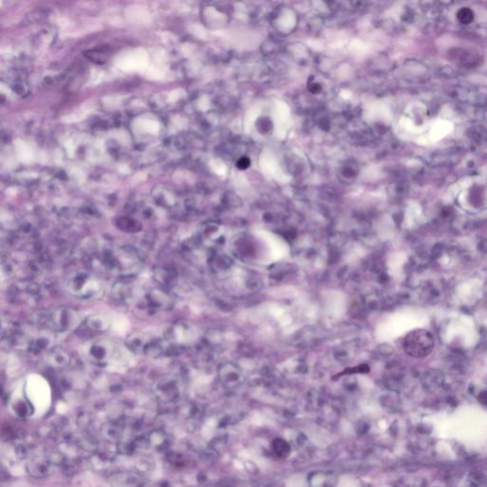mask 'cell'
<instances>
[{
  "mask_svg": "<svg viewBox=\"0 0 487 487\" xmlns=\"http://www.w3.org/2000/svg\"><path fill=\"white\" fill-rule=\"evenodd\" d=\"M174 306V299L162 288H151L139 293L135 301L136 310L153 315L158 312L169 311Z\"/></svg>",
  "mask_w": 487,
  "mask_h": 487,
  "instance_id": "6da1fadb",
  "label": "cell"
},
{
  "mask_svg": "<svg viewBox=\"0 0 487 487\" xmlns=\"http://www.w3.org/2000/svg\"><path fill=\"white\" fill-rule=\"evenodd\" d=\"M67 289L76 298L91 299L102 293V284L95 277L86 271L71 275L67 282Z\"/></svg>",
  "mask_w": 487,
  "mask_h": 487,
  "instance_id": "7a4b0ae2",
  "label": "cell"
},
{
  "mask_svg": "<svg viewBox=\"0 0 487 487\" xmlns=\"http://www.w3.org/2000/svg\"><path fill=\"white\" fill-rule=\"evenodd\" d=\"M83 322V315L78 310L59 307L49 311L46 328L55 332H67L78 328Z\"/></svg>",
  "mask_w": 487,
  "mask_h": 487,
  "instance_id": "3957f363",
  "label": "cell"
},
{
  "mask_svg": "<svg viewBox=\"0 0 487 487\" xmlns=\"http://www.w3.org/2000/svg\"><path fill=\"white\" fill-rule=\"evenodd\" d=\"M433 335L426 329H415L408 334L403 343L405 351L414 358H425L434 349Z\"/></svg>",
  "mask_w": 487,
  "mask_h": 487,
  "instance_id": "277c9868",
  "label": "cell"
},
{
  "mask_svg": "<svg viewBox=\"0 0 487 487\" xmlns=\"http://www.w3.org/2000/svg\"><path fill=\"white\" fill-rule=\"evenodd\" d=\"M155 393L163 403H175L180 398L181 394L179 379L174 376H166L161 378L155 384Z\"/></svg>",
  "mask_w": 487,
  "mask_h": 487,
  "instance_id": "5b68a950",
  "label": "cell"
},
{
  "mask_svg": "<svg viewBox=\"0 0 487 487\" xmlns=\"http://www.w3.org/2000/svg\"><path fill=\"white\" fill-rule=\"evenodd\" d=\"M114 351L115 346L111 342L99 340L89 345L87 349V356L89 361L96 365H107L113 359Z\"/></svg>",
  "mask_w": 487,
  "mask_h": 487,
  "instance_id": "8992f818",
  "label": "cell"
},
{
  "mask_svg": "<svg viewBox=\"0 0 487 487\" xmlns=\"http://www.w3.org/2000/svg\"><path fill=\"white\" fill-rule=\"evenodd\" d=\"M39 295L40 290L36 284L23 283L15 285L11 293V298L17 304L33 305L38 301Z\"/></svg>",
  "mask_w": 487,
  "mask_h": 487,
  "instance_id": "52a82bcc",
  "label": "cell"
},
{
  "mask_svg": "<svg viewBox=\"0 0 487 487\" xmlns=\"http://www.w3.org/2000/svg\"><path fill=\"white\" fill-rule=\"evenodd\" d=\"M146 479L140 471H118L110 475L109 482L114 486H140Z\"/></svg>",
  "mask_w": 487,
  "mask_h": 487,
  "instance_id": "ba28073f",
  "label": "cell"
},
{
  "mask_svg": "<svg viewBox=\"0 0 487 487\" xmlns=\"http://www.w3.org/2000/svg\"><path fill=\"white\" fill-rule=\"evenodd\" d=\"M53 465L54 462L51 457L36 456L27 462L26 470L33 478H46L53 472Z\"/></svg>",
  "mask_w": 487,
  "mask_h": 487,
  "instance_id": "9c48e42d",
  "label": "cell"
},
{
  "mask_svg": "<svg viewBox=\"0 0 487 487\" xmlns=\"http://www.w3.org/2000/svg\"><path fill=\"white\" fill-rule=\"evenodd\" d=\"M151 340V338L147 336L146 334L137 332L128 337L126 341V345L128 346V348L134 353L145 354Z\"/></svg>",
  "mask_w": 487,
  "mask_h": 487,
  "instance_id": "30bf717a",
  "label": "cell"
},
{
  "mask_svg": "<svg viewBox=\"0 0 487 487\" xmlns=\"http://www.w3.org/2000/svg\"><path fill=\"white\" fill-rule=\"evenodd\" d=\"M47 361L53 368L63 369V368H66L71 363V355L69 354V352H67L66 350L56 348V349H53L48 354Z\"/></svg>",
  "mask_w": 487,
  "mask_h": 487,
  "instance_id": "8fae6325",
  "label": "cell"
},
{
  "mask_svg": "<svg viewBox=\"0 0 487 487\" xmlns=\"http://www.w3.org/2000/svg\"><path fill=\"white\" fill-rule=\"evenodd\" d=\"M149 447H151L155 450L162 451L167 449L169 445V438L168 435L162 430H154L151 434L147 437Z\"/></svg>",
  "mask_w": 487,
  "mask_h": 487,
  "instance_id": "7c38bea8",
  "label": "cell"
},
{
  "mask_svg": "<svg viewBox=\"0 0 487 487\" xmlns=\"http://www.w3.org/2000/svg\"><path fill=\"white\" fill-rule=\"evenodd\" d=\"M85 325L87 328L92 332H104L110 328L111 323L106 316L101 314H95L87 318L85 321Z\"/></svg>",
  "mask_w": 487,
  "mask_h": 487,
  "instance_id": "4fadbf2b",
  "label": "cell"
},
{
  "mask_svg": "<svg viewBox=\"0 0 487 487\" xmlns=\"http://www.w3.org/2000/svg\"><path fill=\"white\" fill-rule=\"evenodd\" d=\"M102 435L109 442H118L123 433V425L118 422L109 423L102 427Z\"/></svg>",
  "mask_w": 487,
  "mask_h": 487,
  "instance_id": "5bb4252c",
  "label": "cell"
},
{
  "mask_svg": "<svg viewBox=\"0 0 487 487\" xmlns=\"http://www.w3.org/2000/svg\"><path fill=\"white\" fill-rule=\"evenodd\" d=\"M52 343H53V338L51 337V335L49 333H47V334L42 333L39 336L36 337V339L32 340V344H31L29 351H31L35 354H39L45 350L49 349L52 346Z\"/></svg>",
  "mask_w": 487,
  "mask_h": 487,
  "instance_id": "9a60e30c",
  "label": "cell"
},
{
  "mask_svg": "<svg viewBox=\"0 0 487 487\" xmlns=\"http://www.w3.org/2000/svg\"><path fill=\"white\" fill-rule=\"evenodd\" d=\"M15 411L17 412L18 416L22 417V418L29 416L32 413L29 403H27L25 401H22V400L16 404Z\"/></svg>",
  "mask_w": 487,
  "mask_h": 487,
  "instance_id": "2e32d148",
  "label": "cell"
},
{
  "mask_svg": "<svg viewBox=\"0 0 487 487\" xmlns=\"http://www.w3.org/2000/svg\"><path fill=\"white\" fill-rule=\"evenodd\" d=\"M458 18L463 24H469L473 20V13L469 9H461L458 14Z\"/></svg>",
  "mask_w": 487,
  "mask_h": 487,
  "instance_id": "e0dca14e",
  "label": "cell"
},
{
  "mask_svg": "<svg viewBox=\"0 0 487 487\" xmlns=\"http://www.w3.org/2000/svg\"><path fill=\"white\" fill-rule=\"evenodd\" d=\"M250 165V161L247 157H243L237 162V167L240 169H246L248 168Z\"/></svg>",
  "mask_w": 487,
  "mask_h": 487,
  "instance_id": "ac0fdd59",
  "label": "cell"
}]
</instances>
